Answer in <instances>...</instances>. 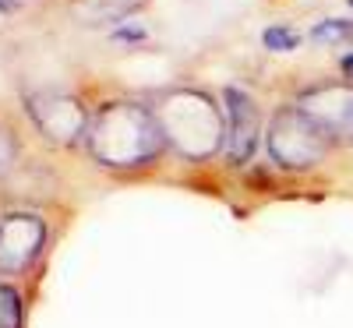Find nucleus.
<instances>
[{
  "label": "nucleus",
  "instance_id": "6e6552de",
  "mask_svg": "<svg viewBox=\"0 0 353 328\" xmlns=\"http://www.w3.org/2000/svg\"><path fill=\"white\" fill-rule=\"evenodd\" d=\"M311 39L314 43H350L353 39V25L350 21H339V18H329L311 28Z\"/></svg>",
  "mask_w": 353,
  "mask_h": 328
},
{
  "label": "nucleus",
  "instance_id": "f8f14e48",
  "mask_svg": "<svg viewBox=\"0 0 353 328\" xmlns=\"http://www.w3.org/2000/svg\"><path fill=\"white\" fill-rule=\"evenodd\" d=\"M0 11H14V0H0Z\"/></svg>",
  "mask_w": 353,
  "mask_h": 328
},
{
  "label": "nucleus",
  "instance_id": "0eeeda50",
  "mask_svg": "<svg viewBox=\"0 0 353 328\" xmlns=\"http://www.w3.org/2000/svg\"><path fill=\"white\" fill-rule=\"evenodd\" d=\"M0 328H25V307L18 289L0 283Z\"/></svg>",
  "mask_w": 353,
  "mask_h": 328
},
{
  "label": "nucleus",
  "instance_id": "9d476101",
  "mask_svg": "<svg viewBox=\"0 0 353 328\" xmlns=\"http://www.w3.org/2000/svg\"><path fill=\"white\" fill-rule=\"evenodd\" d=\"M110 39H113V43H145V28H134V25H128V28H113Z\"/></svg>",
  "mask_w": 353,
  "mask_h": 328
},
{
  "label": "nucleus",
  "instance_id": "f257e3e1",
  "mask_svg": "<svg viewBox=\"0 0 353 328\" xmlns=\"http://www.w3.org/2000/svg\"><path fill=\"white\" fill-rule=\"evenodd\" d=\"M88 148L113 170H134L163 148V124L134 103H110L88 127Z\"/></svg>",
  "mask_w": 353,
  "mask_h": 328
},
{
  "label": "nucleus",
  "instance_id": "1a4fd4ad",
  "mask_svg": "<svg viewBox=\"0 0 353 328\" xmlns=\"http://www.w3.org/2000/svg\"><path fill=\"white\" fill-rule=\"evenodd\" d=\"M261 43H265V50H272V53H290V50H297L301 46V36L293 32V28H279V25H272V28H265L261 32Z\"/></svg>",
  "mask_w": 353,
  "mask_h": 328
},
{
  "label": "nucleus",
  "instance_id": "423d86ee",
  "mask_svg": "<svg viewBox=\"0 0 353 328\" xmlns=\"http://www.w3.org/2000/svg\"><path fill=\"white\" fill-rule=\"evenodd\" d=\"M301 106L329 141H353V88H314Z\"/></svg>",
  "mask_w": 353,
  "mask_h": 328
},
{
  "label": "nucleus",
  "instance_id": "9b49d317",
  "mask_svg": "<svg viewBox=\"0 0 353 328\" xmlns=\"http://www.w3.org/2000/svg\"><path fill=\"white\" fill-rule=\"evenodd\" d=\"M339 68H343L346 81H353V53H346V57H343V64H339Z\"/></svg>",
  "mask_w": 353,
  "mask_h": 328
},
{
  "label": "nucleus",
  "instance_id": "f03ea898",
  "mask_svg": "<svg viewBox=\"0 0 353 328\" xmlns=\"http://www.w3.org/2000/svg\"><path fill=\"white\" fill-rule=\"evenodd\" d=\"M163 131L173 141V148H181L184 156L201 159V156L216 152V145H223V116L209 96L173 92L166 99Z\"/></svg>",
  "mask_w": 353,
  "mask_h": 328
},
{
  "label": "nucleus",
  "instance_id": "20e7f679",
  "mask_svg": "<svg viewBox=\"0 0 353 328\" xmlns=\"http://www.w3.org/2000/svg\"><path fill=\"white\" fill-rule=\"evenodd\" d=\"M223 148L230 163H248L258 148V134H261V116H258V103L244 92V88H223Z\"/></svg>",
  "mask_w": 353,
  "mask_h": 328
},
{
  "label": "nucleus",
  "instance_id": "7ed1b4c3",
  "mask_svg": "<svg viewBox=\"0 0 353 328\" xmlns=\"http://www.w3.org/2000/svg\"><path fill=\"white\" fill-rule=\"evenodd\" d=\"M269 145H272L276 163H283L286 170H304L325 156L329 138L304 110H286L269 127Z\"/></svg>",
  "mask_w": 353,
  "mask_h": 328
},
{
  "label": "nucleus",
  "instance_id": "39448f33",
  "mask_svg": "<svg viewBox=\"0 0 353 328\" xmlns=\"http://www.w3.org/2000/svg\"><path fill=\"white\" fill-rule=\"evenodd\" d=\"M46 244V226L28 216V212H11L0 219V272L4 276H21L32 268Z\"/></svg>",
  "mask_w": 353,
  "mask_h": 328
}]
</instances>
